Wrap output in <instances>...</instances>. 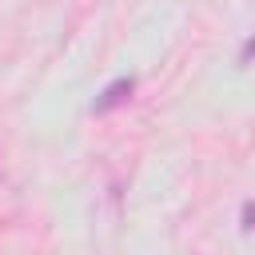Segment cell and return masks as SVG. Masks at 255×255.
<instances>
[{
    "mask_svg": "<svg viewBox=\"0 0 255 255\" xmlns=\"http://www.w3.org/2000/svg\"><path fill=\"white\" fill-rule=\"evenodd\" d=\"M131 92H135V80H131V76H120V80H112V84L96 96L92 112H96V116H104V112H112V108L128 104V100H131Z\"/></svg>",
    "mask_w": 255,
    "mask_h": 255,
    "instance_id": "obj_1",
    "label": "cell"
},
{
    "mask_svg": "<svg viewBox=\"0 0 255 255\" xmlns=\"http://www.w3.org/2000/svg\"><path fill=\"white\" fill-rule=\"evenodd\" d=\"M255 227V203H243V231Z\"/></svg>",
    "mask_w": 255,
    "mask_h": 255,
    "instance_id": "obj_2",
    "label": "cell"
},
{
    "mask_svg": "<svg viewBox=\"0 0 255 255\" xmlns=\"http://www.w3.org/2000/svg\"><path fill=\"white\" fill-rule=\"evenodd\" d=\"M251 56H255V36H251V40H247V44H243V52H239V64H247V60H251Z\"/></svg>",
    "mask_w": 255,
    "mask_h": 255,
    "instance_id": "obj_3",
    "label": "cell"
}]
</instances>
